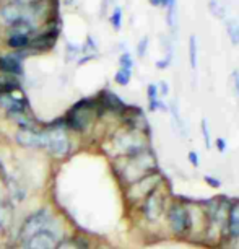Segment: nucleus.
Returning a JSON list of instances; mask_svg holds the SVG:
<instances>
[{"label":"nucleus","mask_w":239,"mask_h":249,"mask_svg":"<svg viewBox=\"0 0 239 249\" xmlns=\"http://www.w3.org/2000/svg\"><path fill=\"white\" fill-rule=\"evenodd\" d=\"M152 5H154V7H159V3H161V0H148Z\"/></svg>","instance_id":"40"},{"label":"nucleus","mask_w":239,"mask_h":249,"mask_svg":"<svg viewBox=\"0 0 239 249\" xmlns=\"http://www.w3.org/2000/svg\"><path fill=\"white\" fill-rule=\"evenodd\" d=\"M224 28H226L228 37L233 46H239V21L236 18H226L224 20Z\"/></svg>","instance_id":"19"},{"label":"nucleus","mask_w":239,"mask_h":249,"mask_svg":"<svg viewBox=\"0 0 239 249\" xmlns=\"http://www.w3.org/2000/svg\"><path fill=\"white\" fill-rule=\"evenodd\" d=\"M130 77H132V70H125V69H119L116 73V82L119 83V85H129L130 82Z\"/></svg>","instance_id":"26"},{"label":"nucleus","mask_w":239,"mask_h":249,"mask_svg":"<svg viewBox=\"0 0 239 249\" xmlns=\"http://www.w3.org/2000/svg\"><path fill=\"white\" fill-rule=\"evenodd\" d=\"M158 93H159V95H163V96H166L168 93H170V90H168V83H166V82H161V83H159Z\"/></svg>","instance_id":"36"},{"label":"nucleus","mask_w":239,"mask_h":249,"mask_svg":"<svg viewBox=\"0 0 239 249\" xmlns=\"http://www.w3.org/2000/svg\"><path fill=\"white\" fill-rule=\"evenodd\" d=\"M31 43V36H13V37H8V46L12 49H23V48H28Z\"/></svg>","instance_id":"24"},{"label":"nucleus","mask_w":239,"mask_h":249,"mask_svg":"<svg viewBox=\"0 0 239 249\" xmlns=\"http://www.w3.org/2000/svg\"><path fill=\"white\" fill-rule=\"evenodd\" d=\"M208 8H210V13H212L213 17L220 18V20H223L224 17H226V8L220 0H208Z\"/></svg>","instance_id":"23"},{"label":"nucleus","mask_w":239,"mask_h":249,"mask_svg":"<svg viewBox=\"0 0 239 249\" xmlns=\"http://www.w3.org/2000/svg\"><path fill=\"white\" fill-rule=\"evenodd\" d=\"M101 103H102V106H104L107 111L117 112V114H124L125 107H127L119 96H116L114 93H111V91H104V93H102Z\"/></svg>","instance_id":"18"},{"label":"nucleus","mask_w":239,"mask_h":249,"mask_svg":"<svg viewBox=\"0 0 239 249\" xmlns=\"http://www.w3.org/2000/svg\"><path fill=\"white\" fill-rule=\"evenodd\" d=\"M8 222H10V209L0 199V230H5Z\"/></svg>","instance_id":"25"},{"label":"nucleus","mask_w":239,"mask_h":249,"mask_svg":"<svg viewBox=\"0 0 239 249\" xmlns=\"http://www.w3.org/2000/svg\"><path fill=\"white\" fill-rule=\"evenodd\" d=\"M26 98L20 91H10V93H0V107H3L8 114L13 112L26 111Z\"/></svg>","instance_id":"13"},{"label":"nucleus","mask_w":239,"mask_h":249,"mask_svg":"<svg viewBox=\"0 0 239 249\" xmlns=\"http://www.w3.org/2000/svg\"><path fill=\"white\" fill-rule=\"evenodd\" d=\"M18 88H20V83L13 75H0V93L17 91Z\"/></svg>","instance_id":"20"},{"label":"nucleus","mask_w":239,"mask_h":249,"mask_svg":"<svg viewBox=\"0 0 239 249\" xmlns=\"http://www.w3.org/2000/svg\"><path fill=\"white\" fill-rule=\"evenodd\" d=\"M48 145H46V150H49L51 155L54 157H64V155L68 153L70 150V142L68 137L65 134L64 127H52L48 130Z\"/></svg>","instance_id":"10"},{"label":"nucleus","mask_w":239,"mask_h":249,"mask_svg":"<svg viewBox=\"0 0 239 249\" xmlns=\"http://www.w3.org/2000/svg\"><path fill=\"white\" fill-rule=\"evenodd\" d=\"M147 96H148L150 111L165 109V105H161V103H159V93H158V87L156 85H148Z\"/></svg>","instance_id":"21"},{"label":"nucleus","mask_w":239,"mask_h":249,"mask_svg":"<svg viewBox=\"0 0 239 249\" xmlns=\"http://www.w3.org/2000/svg\"><path fill=\"white\" fill-rule=\"evenodd\" d=\"M205 182H207L208 186H212L213 189H217V187L222 186V182H220L218 179H215V178H212V176H205Z\"/></svg>","instance_id":"33"},{"label":"nucleus","mask_w":239,"mask_h":249,"mask_svg":"<svg viewBox=\"0 0 239 249\" xmlns=\"http://www.w3.org/2000/svg\"><path fill=\"white\" fill-rule=\"evenodd\" d=\"M15 139H17V143H20L21 147H28V148H46V145H48V134L37 132V130L20 129L17 132Z\"/></svg>","instance_id":"12"},{"label":"nucleus","mask_w":239,"mask_h":249,"mask_svg":"<svg viewBox=\"0 0 239 249\" xmlns=\"http://www.w3.org/2000/svg\"><path fill=\"white\" fill-rule=\"evenodd\" d=\"M147 48H148V37L145 36L143 39L138 43V46H137V54H138V57H143V55L147 54Z\"/></svg>","instance_id":"32"},{"label":"nucleus","mask_w":239,"mask_h":249,"mask_svg":"<svg viewBox=\"0 0 239 249\" xmlns=\"http://www.w3.org/2000/svg\"><path fill=\"white\" fill-rule=\"evenodd\" d=\"M187 158H189V161L192 163V166H194V168L199 166V157H197L195 152H189V157H187Z\"/></svg>","instance_id":"35"},{"label":"nucleus","mask_w":239,"mask_h":249,"mask_svg":"<svg viewBox=\"0 0 239 249\" xmlns=\"http://www.w3.org/2000/svg\"><path fill=\"white\" fill-rule=\"evenodd\" d=\"M34 2V0H13V3H17V5H23V3H31Z\"/></svg>","instance_id":"39"},{"label":"nucleus","mask_w":239,"mask_h":249,"mask_svg":"<svg viewBox=\"0 0 239 249\" xmlns=\"http://www.w3.org/2000/svg\"><path fill=\"white\" fill-rule=\"evenodd\" d=\"M202 135H204V140H205V145H207V148L212 147V139H210V129H208V124L207 121H202Z\"/></svg>","instance_id":"30"},{"label":"nucleus","mask_w":239,"mask_h":249,"mask_svg":"<svg viewBox=\"0 0 239 249\" xmlns=\"http://www.w3.org/2000/svg\"><path fill=\"white\" fill-rule=\"evenodd\" d=\"M217 148L220 150V152H224V150H226V143H224V140L223 139H218L217 140Z\"/></svg>","instance_id":"37"},{"label":"nucleus","mask_w":239,"mask_h":249,"mask_svg":"<svg viewBox=\"0 0 239 249\" xmlns=\"http://www.w3.org/2000/svg\"><path fill=\"white\" fill-rule=\"evenodd\" d=\"M111 25L114 26V30H120V26H122V10L119 7L114 8V12H112Z\"/></svg>","instance_id":"27"},{"label":"nucleus","mask_w":239,"mask_h":249,"mask_svg":"<svg viewBox=\"0 0 239 249\" xmlns=\"http://www.w3.org/2000/svg\"><path fill=\"white\" fill-rule=\"evenodd\" d=\"M171 60H172V46H170V48H168L166 57H165V59H161V60H158V62H156V67H158V69H166V67H170Z\"/></svg>","instance_id":"29"},{"label":"nucleus","mask_w":239,"mask_h":249,"mask_svg":"<svg viewBox=\"0 0 239 249\" xmlns=\"http://www.w3.org/2000/svg\"><path fill=\"white\" fill-rule=\"evenodd\" d=\"M170 200H171L170 194H168V189L165 187V181H163L161 184L140 204L142 205L143 218L147 220L148 223L159 222V220L165 217L166 207L170 204Z\"/></svg>","instance_id":"5"},{"label":"nucleus","mask_w":239,"mask_h":249,"mask_svg":"<svg viewBox=\"0 0 239 249\" xmlns=\"http://www.w3.org/2000/svg\"><path fill=\"white\" fill-rule=\"evenodd\" d=\"M51 223V215L46 209L43 210H37V212H34L33 215H30L25 223H23L21 227V239L25 241V239H28L30 236H33V234H36L37 231H41V230H46L49 227Z\"/></svg>","instance_id":"9"},{"label":"nucleus","mask_w":239,"mask_h":249,"mask_svg":"<svg viewBox=\"0 0 239 249\" xmlns=\"http://www.w3.org/2000/svg\"><path fill=\"white\" fill-rule=\"evenodd\" d=\"M197 55H199V48H197V37L195 35H190L189 37V64L190 69H197Z\"/></svg>","instance_id":"22"},{"label":"nucleus","mask_w":239,"mask_h":249,"mask_svg":"<svg viewBox=\"0 0 239 249\" xmlns=\"http://www.w3.org/2000/svg\"><path fill=\"white\" fill-rule=\"evenodd\" d=\"M114 147L117 150L119 158L122 157H135V155L150 150L148 134L137 132V130H124L114 139Z\"/></svg>","instance_id":"4"},{"label":"nucleus","mask_w":239,"mask_h":249,"mask_svg":"<svg viewBox=\"0 0 239 249\" xmlns=\"http://www.w3.org/2000/svg\"><path fill=\"white\" fill-rule=\"evenodd\" d=\"M0 17H2V20L5 21L7 25H15L21 18H25V13H23L20 5H17V3H8V5H3L0 8Z\"/></svg>","instance_id":"16"},{"label":"nucleus","mask_w":239,"mask_h":249,"mask_svg":"<svg viewBox=\"0 0 239 249\" xmlns=\"http://www.w3.org/2000/svg\"><path fill=\"white\" fill-rule=\"evenodd\" d=\"M57 249H86L85 244H80L78 241H65Z\"/></svg>","instance_id":"31"},{"label":"nucleus","mask_w":239,"mask_h":249,"mask_svg":"<svg viewBox=\"0 0 239 249\" xmlns=\"http://www.w3.org/2000/svg\"><path fill=\"white\" fill-rule=\"evenodd\" d=\"M233 83H234V91H236V96L239 100V72L238 70H234V73H233Z\"/></svg>","instance_id":"34"},{"label":"nucleus","mask_w":239,"mask_h":249,"mask_svg":"<svg viewBox=\"0 0 239 249\" xmlns=\"http://www.w3.org/2000/svg\"><path fill=\"white\" fill-rule=\"evenodd\" d=\"M73 2V0H65V3H67V5H68V3H72Z\"/></svg>","instance_id":"41"},{"label":"nucleus","mask_w":239,"mask_h":249,"mask_svg":"<svg viewBox=\"0 0 239 249\" xmlns=\"http://www.w3.org/2000/svg\"><path fill=\"white\" fill-rule=\"evenodd\" d=\"M165 220L171 236L187 238L189 233V212H187V200L171 199L166 207Z\"/></svg>","instance_id":"3"},{"label":"nucleus","mask_w":239,"mask_h":249,"mask_svg":"<svg viewBox=\"0 0 239 249\" xmlns=\"http://www.w3.org/2000/svg\"><path fill=\"white\" fill-rule=\"evenodd\" d=\"M96 103L91 100H83L82 103L73 106L67 117V124L73 130H85L93 119V109H95Z\"/></svg>","instance_id":"8"},{"label":"nucleus","mask_w":239,"mask_h":249,"mask_svg":"<svg viewBox=\"0 0 239 249\" xmlns=\"http://www.w3.org/2000/svg\"><path fill=\"white\" fill-rule=\"evenodd\" d=\"M224 244H229V249H239V236L234 239V241H229V243H224Z\"/></svg>","instance_id":"38"},{"label":"nucleus","mask_w":239,"mask_h":249,"mask_svg":"<svg viewBox=\"0 0 239 249\" xmlns=\"http://www.w3.org/2000/svg\"><path fill=\"white\" fill-rule=\"evenodd\" d=\"M163 182V176L159 171H153L150 175L140 178L138 181L132 182V184L127 186V192H125V197L130 204H142V202L147 199V197L152 194V192L156 189V187Z\"/></svg>","instance_id":"6"},{"label":"nucleus","mask_w":239,"mask_h":249,"mask_svg":"<svg viewBox=\"0 0 239 249\" xmlns=\"http://www.w3.org/2000/svg\"><path fill=\"white\" fill-rule=\"evenodd\" d=\"M25 249H55L57 248V236L49 228L41 230L25 239Z\"/></svg>","instance_id":"11"},{"label":"nucleus","mask_w":239,"mask_h":249,"mask_svg":"<svg viewBox=\"0 0 239 249\" xmlns=\"http://www.w3.org/2000/svg\"><path fill=\"white\" fill-rule=\"evenodd\" d=\"M55 39H57V31L51 30L48 33H43V35L36 36V37H31V43H30L28 48L44 51V49L52 48V46L55 44Z\"/></svg>","instance_id":"15"},{"label":"nucleus","mask_w":239,"mask_h":249,"mask_svg":"<svg viewBox=\"0 0 239 249\" xmlns=\"http://www.w3.org/2000/svg\"><path fill=\"white\" fill-rule=\"evenodd\" d=\"M238 236H239V200H233L228 212L226 231H224V238L220 246H223L224 243L234 241Z\"/></svg>","instance_id":"14"},{"label":"nucleus","mask_w":239,"mask_h":249,"mask_svg":"<svg viewBox=\"0 0 239 249\" xmlns=\"http://www.w3.org/2000/svg\"><path fill=\"white\" fill-rule=\"evenodd\" d=\"M231 202L228 197H215L207 202H204V209L207 213V231H205L204 243L217 244L220 246L224 238L228 222V212Z\"/></svg>","instance_id":"1"},{"label":"nucleus","mask_w":239,"mask_h":249,"mask_svg":"<svg viewBox=\"0 0 239 249\" xmlns=\"http://www.w3.org/2000/svg\"><path fill=\"white\" fill-rule=\"evenodd\" d=\"M158 163L152 150H145V152L135 155V157H122L117 161V175L125 184H132L138 181L140 178L150 175L156 170Z\"/></svg>","instance_id":"2"},{"label":"nucleus","mask_w":239,"mask_h":249,"mask_svg":"<svg viewBox=\"0 0 239 249\" xmlns=\"http://www.w3.org/2000/svg\"><path fill=\"white\" fill-rule=\"evenodd\" d=\"M0 70L7 75H13V77L23 73L20 59L15 57V55H0Z\"/></svg>","instance_id":"17"},{"label":"nucleus","mask_w":239,"mask_h":249,"mask_svg":"<svg viewBox=\"0 0 239 249\" xmlns=\"http://www.w3.org/2000/svg\"><path fill=\"white\" fill-rule=\"evenodd\" d=\"M187 212H189V233L187 238L197 243H204L205 231H207V213L204 204L187 202Z\"/></svg>","instance_id":"7"},{"label":"nucleus","mask_w":239,"mask_h":249,"mask_svg":"<svg viewBox=\"0 0 239 249\" xmlns=\"http://www.w3.org/2000/svg\"><path fill=\"white\" fill-rule=\"evenodd\" d=\"M119 64H120V69H125V70H132L134 67V60H132V55L129 53H124L120 55L119 59Z\"/></svg>","instance_id":"28"}]
</instances>
